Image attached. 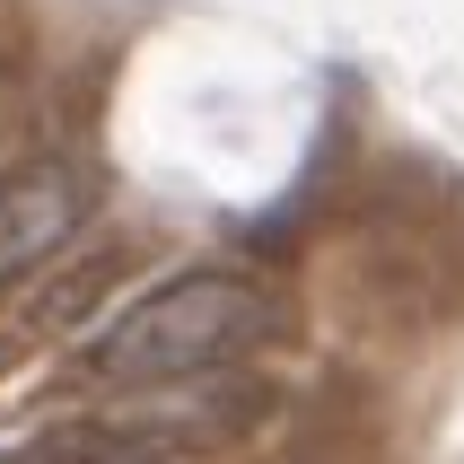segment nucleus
Listing matches in <instances>:
<instances>
[{"mask_svg":"<svg viewBox=\"0 0 464 464\" xmlns=\"http://www.w3.org/2000/svg\"><path fill=\"white\" fill-rule=\"evenodd\" d=\"M272 342H281V298L263 281H246V272H176L88 342V377L97 386H184V377L255 360Z\"/></svg>","mask_w":464,"mask_h":464,"instance_id":"1","label":"nucleus"},{"mask_svg":"<svg viewBox=\"0 0 464 464\" xmlns=\"http://www.w3.org/2000/svg\"><path fill=\"white\" fill-rule=\"evenodd\" d=\"M88 219V167L79 158H26L18 176H0V281L44 272Z\"/></svg>","mask_w":464,"mask_h":464,"instance_id":"2","label":"nucleus"}]
</instances>
